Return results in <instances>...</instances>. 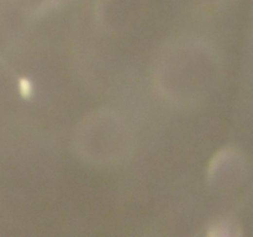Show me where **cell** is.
<instances>
[{"mask_svg": "<svg viewBox=\"0 0 253 237\" xmlns=\"http://www.w3.org/2000/svg\"><path fill=\"white\" fill-rule=\"evenodd\" d=\"M19 93L22 98L30 99L34 94V84L27 78H21L19 80Z\"/></svg>", "mask_w": 253, "mask_h": 237, "instance_id": "cell-1", "label": "cell"}]
</instances>
